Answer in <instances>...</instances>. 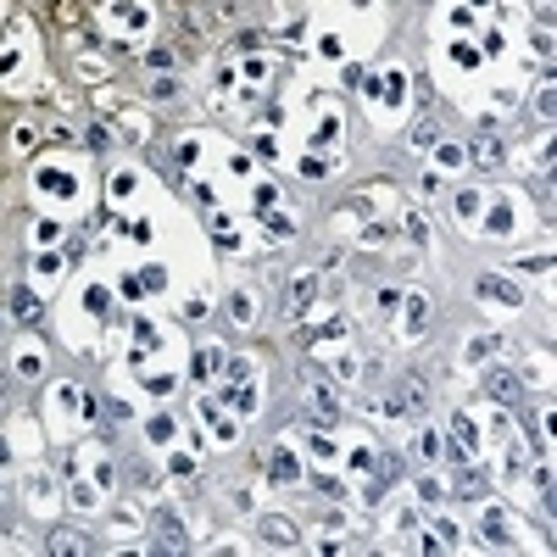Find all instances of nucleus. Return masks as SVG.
I'll return each instance as SVG.
<instances>
[{
	"instance_id": "f257e3e1",
	"label": "nucleus",
	"mask_w": 557,
	"mask_h": 557,
	"mask_svg": "<svg viewBox=\"0 0 557 557\" xmlns=\"http://www.w3.org/2000/svg\"><path fill=\"white\" fill-rule=\"evenodd\" d=\"M312 295H318V279H301V285H295V295H290V312H295V318L307 312V301H312Z\"/></svg>"
},
{
	"instance_id": "f03ea898",
	"label": "nucleus",
	"mask_w": 557,
	"mask_h": 557,
	"mask_svg": "<svg viewBox=\"0 0 557 557\" xmlns=\"http://www.w3.org/2000/svg\"><path fill=\"white\" fill-rule=\"evenodd\" d=\"M262 535H267V541H279V546H290V541H295V529L285 524V519H267V524H262Z\"/></svg>"
},
{
	"instance_id": "7ed1b4c3",
	"label": "nucleus",
	"mask_w": 557,
	"mask_h": 557,
	"mask_svg": "<svg viewBox=\"0 0 557 557\" xmlns=\"http://www.w3.org/2000/svg\"><path fill=\"white\" fill-rule=\"evenodd\" d=\"M11 307H17V318H23V324H33V318H39V307H33V295H28V290L11 295Z\"/></svg>"
},
{
	"instance_id": "20e7f679",
	"label": "nucleus",
	"mask_w": 557,
	"mask_h": 557,
	"mask_svg": "<svg viewBox=\"0 0 557 557\" xmlns=\"http://www.w3.org/2000/svg\"><path fill=\"white\" fill-rule=\"evenodd\" d=\"M485 385H491V396H519V379L513 373H491Z\"/></svg>"
}]
</instances>
